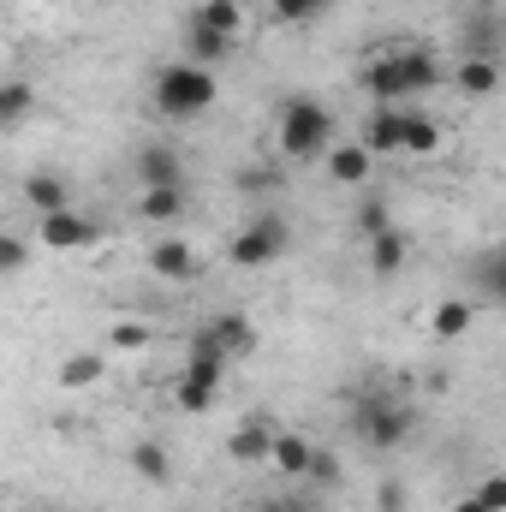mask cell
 <instances>
[{
    "instance_id": "cell-1",
    "label": "cell",
    "mask_w": 506,
    "mask_h": 512,
    "mask_svg": "<svg viewBox=\"0 0 506 512\" xmlns=\"http://www.w3.org/2000/svg\"><path fill=\"white\" fill-rule=\"evenodd\" d=\"M358 84L376 96V108H417L435 84H441V60L429 48H387V54H370Z\"/></svg>"
},
{
    "instance_id": "cell-2",
    "label": "cell",
    "mask_w": 506,
    "mask_h": 512,
    "mask_svg": "<svg viewBox=\"0 0 506 512\" xmlns=\"http://www.w3.org/2000/svg\"><path fill=\"white\" fill-rule=\"evenodd\" d=\"M334 143V108L316 96H286L274 114V149L286 161H322Z\"/></svg>"
},
{
    "instance_id": "cell-3",
    "label": "cell",
    "mask_w": 506,
    "mask_h": 512,
    "mask_svg": "<svg viewBox=\"0 0 506 512\" xmlns=\"http://www.w3.org/2000/svg\"><path fill=\"white\" fill-rule=\"evenodd\" d=\"M221 102V78L209 66H191V60H173L155 72V114L185 126V120H203L209 108Z\"/></svg>"
},
{
    "instance_id": "cell-4",
    "label": "cell",
    "mask_w": 506,
    "mask_h": 512,
    "mask_svg": "<svg viewBox=\"0 0 506 512\" xmlns=\"http://www.w3.org/2000/svg\"><path fill=\"white\" fill-rule=\"evenodd\" d=\"M352 435H358L370 453H399V447L417 435V405H411V399H393V393H358V405H352Z\"/></svg>"
},
{
    "instance_id": "cell-5",
    "label": "cell",
    "mask_w": 506,
    "mask_h": 512,
    "mask_svg": "<svg viewBox=\"0 0 506 512\" xmlns=\"http://www.w3.org/2000/svg\"><path fill=\"white\" fill-rule=\"evenodd\" d=\"M286 245H292V221L280 215V209H256L251 221L227 239V262L233 268H274L280 256H286Z\"/></svg>"
},
{
    "instance_id": "cell-6",
    "label": "cell",
    "mask_w": 506,
    "mask_h": 512,
    "mask_svg": "<svg viewBox=\"0 0 506 512\" xmlns=\"http://www.w3.org/2000/svg\"><path fill=\"white\" fill-rule=\"evenodd\" d=\"M221 382H227V358H221L209 340H191L185 370L173 376V405H179L185 417H203V411L221 399Z\"/></svg>"
},
{
    "instance_id": "cell-7",
    "label": "cell",
    "mask_w": 506,
    "mask_h": 512,
    "mask_svg": "<svg viewBox=\"0 0 506 512\" xmlns=\"http://www.w3.org/2000/svg\"><path fill=\"white\" fill-rule=\"evenodd\" d=\"M36 251H90L96 245V221L78 215V209H54V215H36Z\"/></svg>"
},
{
    "instance_id": "cell-8",
    "label": "cell",
    "mask_w": 506,
    "mask_h": 512,
    "mask_svg": "<svg viewBox=\"0 0 506 512\" xmlns=\"http://www.w3.org/2000/svg\"><path fill=\"white\" fill-rule=\"evenodd\" d=\"M143 262H149V274L155 280H173V286H185V280H197V245L191 239H179V233H161L149 251H143Z\"/></svg>"
},
{
    "instance_id": "cell-9",
    "label": "cell",
    "mask_w": 506,
    "mask_h": 512,
    "mask_svg": "<svg viewBox=\"0 0 506 512\" xmlns=\"http://www.w3.org/2000/svg\"><path fill=\"white\" fill-rule=\"evenodd\" d=\"M197 340H209L221 358H245V352L256 346V328L239 316V310H221V316H209V322L197 328Z\"/></svg>"
},
{
    "instance_id": "cell-10",
    "label": "cell",
    "mask_w": 506,
    "mask_h": 512,
    "mask_svg": "<svg viewBox=\"0 0 506 512\" xmlns=\"http://www.w3.org/2000/svg\"><path fill=\"white\" fill-rule=\"evenodd\" d=\"M131 167H137L143 191H149V185H185V155H179L173 143H143Z\"/></svg>"
},
{
    "instance_id": "cell-11",
    "label": "cell",
    "mask_w": 506,
    "mask_h": 512,
    "mask_svg": "<svg viewBox=\"0 0 506 512\" xmlns=\"http://www.w3.org/2000/svg\"><path fill=\"white\" fill-rule=\"evenodd\" d=\"M364 262H370V274H376V280H393V274L411 262V233L381 227L376 239H364Z\"/></svg>"
},
{
    "instance_id": "cell-12",
    "label": "cell",
    "mask_w": 506,
    "mask_h": 512,
    "mask_svg": "<svg viewBox=\"0 0 506 512\" xmlns=\"http://www.w3.org/2000/svg\"><path fill=\"white\" fill-rule=\"evenodd\" d=\"M435 149H441V120L423 114V108H399V155L423 161V155H435Z\"/></svg>"
},
{
    "instance_id": "cell-13",
    "label": "cell",
    "mask_w": 506,
    "mask_h": 512,
    "mask_svg": "<svg viewBox=\"0 0 506 512\" xmlns=\"http://www.w3.org/2000/svg\"><path fill=\"white\" fill-rule=\"evenodd\" d=\"M328 173L340 179V185H370V173H376V155L364 149V143H328Z\"/></svg>"
},
{
    "instance_id": "cell-14",
    "label": "cell",
    "mask_w": 506,
    "mask_h": 512,
    "mask_svg": "<svg viewBox=\"0 0 506 512\" xmlns=\"http://www.w3.org/2000/svg\"><path fill=\"white\" fill-rule=\"evenodd\" d=\"M268 441H274V423L251 417V423H239L227 435V453H233V465H268Z\"/></svg>"
},
{
    "instance_id": "cell-15",
    "label": "cell",
    "mask_w": 506,
    "mask_h": 512,
    "mask_svg": "<svg viewBox=\"0 0 506 512\" xmlns=\"http://www.w3.org/2000/svg\"><path fill=\"white\" fill-rule=\"evenodd\" d=\"M185 209H191L185 185H149V191L137 197V215H143V221H155V227H173Z\"/></svg>"
},
{
    "instance_id": "cell-16",
    "label": "cell",
    "mask_w": 506,
    "mask_h": 512,
    "mask_svg": "<svg viewBox=\"0 0 506 512\" xmlns=\"http://www.w3.org/2000/svg\"><path fill=\"white\" fill-rule=\"evenodd\" d=\"M185 24H197V30H221V36L239 42V30H245V6H239V0H197V6L185 12Z\"/></svg>"
},
{
    "instance_id": "cell-17",
    "label": "cell",
    "mask_w": 506,
    "mask_h": 512,
    "mask_svg": "<svg viewBox=\"0 0 506 512\" xmlns=\"http://www.w3.org/2000/svg\"><path fill=\"white\" fill-rule=\"evenodd\" d=\"M126 459L149 489H173V453L161 441H137V447H126Z\"/></svg>"
},
{
    "instance_id": "cell-18",
    "label": "cell",
    "mask_w": 506,
    "mask_h": 512,
    "mask_svg": "<svg viewBox=\"0 0 506 512\" xmlns=\"http://www.w3.org/2000/svg\"><path fill=\"white\" fill-rule=\"evenodd\" d=\"M471 286H477V304H501L506 298V256L495 245L471 256Z\"/></svg>"
},
{
    "instance_id": "cell-19",
    "label": "cell",
    "mask_w": 506,
    "mask_h": 512,
    "mask_svg": "<svg viewBox=\"0 0 506 512\" xmlns=\"http://www.w3.org/2000/svg\"><path fill=\"white\" fill-rule=\"evenodd\" d=\"M471 322H477V304H471V298H441V304L429 310V334H435V340H465Z\"/></svg>"
},
{
    "instance_id": "cell-20",
    "label": "cell",
    "mask_w": 506,
    "mask_h": 512,
    "mask_svg": "<svg viewBox=\"0 0 506 512\" xmlns=\"http://www.w3.org/2000/svg\"><path fill=\"white\" fill-rule=\"evenodd\" d=\"M310 447L316 441H304V435H292V429H274V441H268V465L280 471V477H304V465H310Z\"/></svg>"
},
{
    "instance_id": "cell-21",
    "label": "cell",
    "mask_w": 506,
    "mask_h": 512,
    "mask_svg": "<svg viewBox=\"0 0 506 512\" xmlns=\"http://www.w3.org/2000/svg\"><path fill=\"white\" fill-rule=\"evenodd\" d=\"M501 90V60H483V54H465L459 60V96H471V102H483V96H495Z\"/></svg>"
},
{
    "instance_id": "cell-22",
    "label": "cell",
    "mask_w": 506,
    "mask_h": 512,
    "mask_svg": "<svg viewBox=\"0 0 506 512\" xmlns=\"http://www.w3.org/2000/svg\"><path fill=\"white\" fill-rule=\"evenodd\" d=\"M24 203H30L36 215H54V209H72V185H66L60 173H30V179H24Z\"/></svg>"
},
{
    "instance_id": "cell-23",
    "label": "cell",
    "mask_w": 506,
    "mask_h": 512,
    "mask_svg": "<svg viewBox=\"0 0 506 512\" xmlns=\"http://www.w3.org/2000/svg\"><path fill=\"white\" fill-rule=\"evenodd\" d=\"M465 42H471V54H483V60H501V18H495V6L483 0L471 18H465Z\"/></svg>"
},
{
    "instance_id": "cell-24",
    "label": "cell",
    "mask_w": 506,
    "mask_h": 512,
    "mask_svg": "<svg viewBox=\"0 0 506 512\" xmlns=\"http://www.w3.org/2000/svg\"><path fill=\"white\" fill-rule=\"evenodd\" d=\"M185 48H191V66H227L239 42L221 36V30H197V24H185Z\"/></svg>"
},
{
    "instance_id": "cell-25",
    "label": "cell",
    "mask_w": 506,
    "mask_h": 512,
    "mask_svg": "<svg viewBox=\"0 0 506 512\" xmlns=\"http://www.w3.org/2000/svg\"><path fill=\"white\" fill-rule=\"evenodd\" d=\"M304 483H316V495H334L346 483V465L334 447H310V465H304Z\"/></svg>"
},
{
    "instance_id": "cell-26",
    "label": "cell",
    "mask_w": 506,
    "mask_h": 512,
    "mask_svg": "<svg viewBox=\"0 0 506 512\" xmlns=\"http://www.w3.org/2000/svg\"><path fill=\"white\" fill-rule=\"evenodd\" d=\"M102 376H108V358H102V352H78V358L60 364V387H66V393H84V387H96Z\"/></svg>"
},
{
    "instance_id": "cell-27",
    "label": "cell",
    "mask_w": 506,
    "mask_h": 512,
    "mask_svg": "<svg viewBox=\"0 0 506 512\" xmlns=\"http://www.w3.org/2000/svg\"><path fill=\"white\" fill-rule=\"evenodd\" d=\"M36 114V84L24 78H0V126H18Z\"/></svg>"
},
{
    "instance_id": "cell-28",
    "label": "cell",
    "mask_w": 506,
    "mask_h": 512,
    "mask_svg": "<svg viewBox=\"0 0 506 512\" xmlns=\"http://www.w3.org/2000/svg\"><path fill=\"white\" fill-rule=\"evenodd\" d=\"M268 12H274V24H280V30H304V24L328 18V12H334V0H268Z\"/></svg>"
},
{
    "instance_id": "cell-29",
    "label": "cell",
    "mask_w": 506,
    "mask_h": 512,
    "mask_svg": "<svg viewBox=\"0 0 506 512\" xmlns=\"http://www.w3.org/2000/svg\"><path fill=\"white\" fill-rule=\"evenodd\" d=\"M358 143H364L370 155H399V108H376Z\"/></svg>"
},
{
    "instance_id": "cell-30",
    "label": "cell",
    "mask_w": 506,
    "mask_h": 512,
    "mask_svg": "<svg viewBox=\"0 0 506 512\" xmlns=\"http://www.w3.org/2000/svg\"><path fill=\"white\" fill-rule=\"evenodd\" d=\"M381 227H393L387 197H364V203H358V215H352V233H358V239H376Z\"/></svg>"
},
{
    "instance_id": "cell-31",
    "label": "cell",
    "mask_w": 506,
    "mask_h": 512,
    "mask_svg": "<svg viewBox=\"0 0 506 512\" xmlns=\"http://www.w3.org/2000/svg\"><path fill=\"white\" fill-rule=\"evenodd\" d=\"M30 251H36V245H30L24 233H0V274H24V268H30Z\"/></svg>"
},
{
    "instance_id": "cell-32",
    "label": "cell",
    "mask_w": 506,
    "mask_h": 512,
    "mask_svg": "<svg viewBox=\"0 0 506 512\" xmlns=\"http://www.w3.org/2000/svg\"><path fill=\"white\" fill-rule=\"evenodd\" d=\"M149 340H155V328H149V322H114V334H108V346H114V352H143Z\"/></svg>"
},
{
    "instance_id": "cell-33",
    "label": "cell",
    "mask_w": 506,
    "mask_h": 512,
    "mask_svg": "<svg viewBox=\"0 0 506 512\" xmlns=\"http://www.w3.org/2000/svg\"><path fill=\"white\" fill-rule=\"evenodd\" d=\"M471 495H477V501H483L489 512H506V477H483Z\"/></svg>"
},
{
    "instance_id": "cell-34",
    "label": "cell",
    "mask_w": 506,
    "mask_h": 512,
    "mask_svg": "<svg viewBox=\"0 0 506 512\" xmlns=\"http://www.w3.org/2000/svg\"><path fill=\"white\" fill-rule=\"evenodd\" d=\"M376 512H405V483H393V477H387V483L376 489Z\"/></svg>"
},
{
    "instance_id": "cell-35",
    "label": "cell",
    "mask_w": 506,
    "mask_h": 512,
    "mask_svg": "<svg viewBox=\"0 0 506 512\" xmlns=\"http://www.w3.org/2000/svg\"><path fill=\"white\" fill-rule=\"evenodd\" d=\"M453 512H489V507H483L477 495H459V507H453Z\"/></svg>"
},
{
    "instance_id": "cell-36",
    "label": "cell",
    "mask_w": 506,
    "mask_h": 512,
    "mask_svg": "<svg viewBox=\"0 0 506 512\" xmlns=\"http://www.w3.org/2000/svg\"><path fill=\"white\" fill-rule=\"evenodd\" d=\"M245 512H262V507H245Z\"/></svg>"
}]
</instances>
